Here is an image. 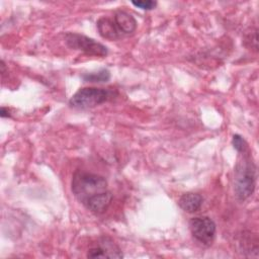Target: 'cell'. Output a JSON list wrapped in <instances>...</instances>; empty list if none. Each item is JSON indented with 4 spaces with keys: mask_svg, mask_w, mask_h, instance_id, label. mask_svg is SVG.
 <instances>
[{
    "mask_svg": "<svg viewBox=\"0 0 259 259\" xmlns=\"http://www.w3.org/2000/svg\"><path fill=\"white\" fill-rule=\"evenodd\" d=\"M75 197L94 213L104 212L112 201V193L107 189L104 177L85 171H76L71 183Z\"/></svg>",
    "mask_w": 259,
    "mask_h": 259,
    "instance_id": "obj_1",
    "label": "cell"
},
{
    "mask_svg": "<svg viewBox=\"0 0 259 259\" xmlns=\"http://www.w3.org/2000/svg\"><path fill=\"white\" fill-rule=\"evenodd\" d=\"M240 158L235 167L234 190L239 200L249 198L256 185V166L249 149L239 153Z\"/></svg>",
    "mask_w": 259,
    "mask_h": 259,
    "instance_id": "obj_2",
    "label": "cell"
},
{
    "mask_svg": "<svg viewBox=\"0 0 259 259\" xmlns=\"http://www.w3.org/2000/svg\"><path fill=\"white\" fill-rule=\"evenodd\" d=\"M117 96V92L110 88L85 87L79 89L69 100L70 106L78 109H88L109 101Z\"/></svg>",
    "mask_w": 259,
    "mask_h": 259,
    "instance_id": "obj_3",
    "label": "cell"
},
{
    "mask_svg": "<svg viewBox=\"0 0 259 259\" xmlns=\"http://www.w3.org/2000/svg\"><path fill=\"white\" fill-rule=\"evenodd\" d=\"M65 40L69 48L81 51L89 56L104 58L108 54V50L104 45L84 34L76 32H67L65 34Z\"/></svg>",
    "mask_w": 259,
    "mask_h": 259,
    "instance_id": "obj_4",
    "label": "cell"
},
{
    "mask_svg": "<svg viewBox=\"0 0 259 259\" xmlns=\"http://www.w3.org/2000/svg\"><path fill=\"white\" fill-rule=\"evenodd\" d=\"M189 229L192 236L199 243L209 246L214 240L217 226L208 217H195L189 221Z\"/></svg>",
    "mask_w": 259,
    "mask_h": 259,
    "instance_id": "obj_5",
    "label": "cell"
},
{
    "mask_svg": "<svg viewBox=\"0 0 259 259\" xmlns=\"http://www.w3.org/2000/svg\"><path fill=\"white\" fill-rule=\"evenodd\" d=\"M89 258H122V252L117 245L109 238H102L98 244L88 250Z\"/></svg>",
    "mask_w": 259,
    "mask_h": 259,
    "instance_id": "obj_6",
    "label": "cell"
},
{
    "mask_svg": "<svg viewBox=\"0 0 259 259\" xmlns=\"http://www.w3.org/2000/svg\"><path fill=\"white\" fill-rule=\"evenodd\" d=\"M112 18L122 36L130 35L135 32L137 28V20L128 12L123 10H117L116 12H114Z\"/></svg>",
    "mask_w": 259,
    "mask_h": 259,
    "instance_id": "obj_7",
    "label": "cell"
},
{
    "mask_svg": "<svg viewBox=\"0 0 259 259\" xmlns=\"http://www.w3.org/2000/svg\"><path fill=\"white\" fill-rule=\"evenodd\" d=\"M99 34L108 40H116L122 36L112 17H100L96 23Z\"/></svg>",
    "mask_w": 259,
    "mask_h": 259,
    "instance_id": "obj_8",
    "label": "cell"
},
{
    "mask_svg": "<svg viewBox=\"0 0 259 259\" xmlns=\"http://www.w3.org/2000/svg\"><path fill=\"white\" fill-rule=\"evenodd\" d=\"M203 198L200 194L194 192H186L182 194L178 200V205L186 212L192 213L197 211L202 205Z\"/></svg>",
    "mask_w": 259,
    "mask_h": 259,
    "instance_id": "obj_9",
    "label": "cell"
},
{
    "mask_svg": "<svg viewBox=\"0 0 259 259\" xmlns=\"http://www.w3.org/2000/svg\"><path fill=\"white\" fill-rule=\"evenodd\" d=\"M85 82H93V83H103L107 82L110 79V73L106 69H102L98 72L88 73L82 76Z\"/></svg>",
    "mask_w": 259,
    "mask_h": 259,
    "instance_id": "obj_10",
    "label": "cell"
},
{
    "mask_svg": "<svg viewBox=\"0 0 259 259\" xmlns=\"http://www.w3.org/2000/svg\"><path fill=\"white\" fill-rule=\"evenodd\" d=\"M232 144H233V147L234 149L240 153V152H243L245 150L248 149V144L247 142L244 140L243 137H241L240 135H234L233 136V140H232Z\"/></svg>",
    "mask_w": 259,
    "mask_h": 259,
    "instance_id": "obj_11",
    "label": "cell"
},
{
    "mask_svg": "<svg viewBox=\"0 0 259 259\" xmlns=\"http://www.w3.org/2000/svg\"><path fill=\"white\" fill-rule=\"evenodd\" d=\"M132 4L142 10H152L157 6V2L153 0H138L132 1Z\"/></svg>",
    "mask_w": 259,
    "mask_h": 259,
    "instance_id": "obj_12",
    "label": "cell"
},
{
    "mask_svg": "<svg viewBox=\"0 0 259 259\" xmlns=\"http://www.w3.org/2000/svg\"><path fill=\"white\" fill-rule=\"evenodd\" d=\"M0 116H1L2 118H4V117H10V113H9L8 108L2 106L1 109H0Z\"/></svg>",
    "mask_w": 259,
    "mask_h": 259,
    "instance_id": "obj_13",
    "label": "cell"
}]
</instances>
